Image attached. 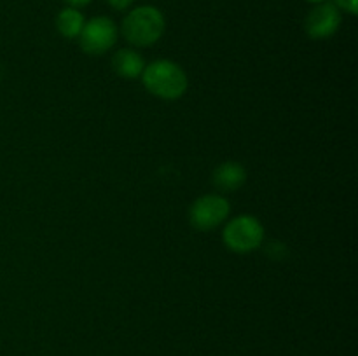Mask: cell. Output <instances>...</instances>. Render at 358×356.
Instances as JSON below:
<instances>
[{"instance_id": "30bf717a", "label": "cell", "mask_w": 358, "mask_h": 356, "mask_svg": "<svg viewBox=\"0 0 358 356\" xmlns=\"http://www.w3.org/2000/svg\"><path fill=\"white\" fill-rule=\"evenodd\" d=\"M334 3L339 7V10H345L348 14H357L358 10V0H336Z\"/></svg>"}, {"instance_id": "8fae6325", "label": "cell", "mask_w": 358, "mask_h": 356, "mask_svg": "<svg viewBox=\"0 0 358 356\" xmlns=\"http://www.w3.org/2000/svg\"><path fill=\"white\" fill-rule=\"evenodd\" d=\"M107 2L110 3V7H114V9L126 10L135 3V0H107Z\"/></svg>"}, {"instance_id": "3957f363", "label": "cell", "mask_w": 358, "mask_h": 356, "mask_svg": "<svg viewBox=\"0 0 358 356\" xmlns=\"http://www.w3.org/2000/svg\"><path fill=\"white\" fill-rule=\"evenodd\" d=\"M264 237V227L255 216L241 215L231 220L224 229V243L236 253H248L259 248Z\"/></svg>"}, {"instance_id": "8992f818", "label": "cell", "mask_w": 358, "mask_h": 356, "mask_svg": "<svg viewBox=\"0 0 358 356\" xmlns=\"http://www.w3.org/2000/svg\"><path fill=\"white\" fill-rule=\"evenodd\" d=\"M339 24H341V10L331 0L317 3L308 13L306 21H304L306 34L311 38H318V40L332 37L339 30Z\"/></svg>"}, {"instance_id": "7a4b0ae2", "label": "cell", "mask_w": 358, "mask_h": 356, "mask_svg": "<svg viewBox=\"0 0 358 356\" xmlns=\"http://www.w3.org/2000/svg\"><path fill=\"white\" fill-rule=\"evenodd\" d=\"M147 89L163 100H177L187 91V75L177 63L157 59L145 66L142 73Z\"/></svg>"}, {"instance_id": "9c48e42d", "label": "cell", "mask_w": 358, "mask_h": 356, "mask_svg": "<svg viewBox=\"0 0 358 356\" xmlns=\"http://www.w3.org/2000/svg\"><path fill=\"white\" fill-rule=\"evenodd\" d=\"M84 16L77 7H65L56 16V28L65 38L79 37L84 28Z\"/></svg>"}, {"instance_id": "4fadbf2b", "label": "cell", "mask_w": 358, "mask_h": 356, "mask_svg": "<svg viewBox=\"0 0 358 356\" xmlns=\"http://www.w3.org/2000/svg\"><path fill=\"white\" fill-rule=\"evenodd\" d=\"M306 2H311V3H315V6H317V3H324V2H327V0H306Z\"/></svg>"}, {"instance_id": "5b68a950", "label": "cell", "mask_w": 358, "mask_h": 356, "mask_svg": "<svg viewBox=\"0 0 358 356\" xmlns=\"http://www.w3.org/2000/svg\"><path fill=\"white\" fill-rule=\"evenodd\" d=\"M229 201L219 194H208L196 199L189 212L191 223L199 230H212L229 216Z\"/></svg>"}, {"instance_id": "7c38bea8", "label": "cell", "mask_w": 358, "mask_h": 356, "mask_svg": "<svg viewBox=\"0 0 358 356\" xmlns=\"http://www.w3.org/2000/svg\"><path fill=\"white\" fill-rule=\"evenodd\" d=\"M65 2L69 3L70 7H77V9H79V7L87 6V3L93 2V0H65Z\"/></svg>"}, {"instance_id": "52a82bcc", "label": "cell", "mask_w": 358, "mask_h": 356, "mask_svg": "<svg viewBox=\"0 0 358 356\" xmlns=\"http://www.w3.org/2000/svg\"><path fill=\"white\" fill-rule=\"evenodd\" d=\"M112 66H114L115 73L124 79H136L145 70V63L143 58L135 51V49H121L112 58Z\"/></svg>"}, {"instance_id": "ba28073f", "label": "cell", "mask_w": 358, "mask_h": 356, "mask_svg": "<svg viewBox=\"0 0 358 356\" xmlns=\"http://www.w3.org/2000/svg\"><path fill=\"white\" fill-rule=\"evenodd\" d=\"M247 180V171L240 163H233L227 161L222 163L213 173V184L219 187L220 191H236Z\"/></svg>"}, {"instance_id": "6da1fadb", "label": "cell", "mask_w": 358, "mask_h": 356, "mask_svg": "<svg viewBox=\"0 0 358 356\" xmlns=\"http://www.w3.org/2000/svg\"><path fill=\"white\" fill-rule=\"evenodd\" d=\"M164 34V16L157 7L140 6L129 10L122 21V35L136 47L156 44Z\"/></svg>"}, {"instance_id": "277c9868", "label": "cell", "mask_w": 358, "mask_h": 356, "mask_svg": "<svg viewBox=\"0 0 358 356\" xmlns=\"http://www.w3.org/2000/svg\"><path fill=\"white\" fill-rule=\"evenodd\" d=\"M117 27L107 16H96L84 23L79 35L80 47L87 54H103L117 42Z\"/></svg>"}]
</instances>
